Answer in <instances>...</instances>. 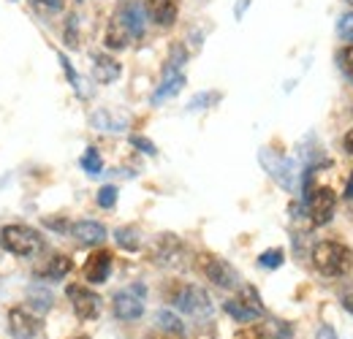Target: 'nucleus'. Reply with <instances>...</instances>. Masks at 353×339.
Returning <instances> with one entry per match:
<instances>
[{
    "label": "nucleus",
    "instance_id": "38",
    "mask_svg": "<svg viewBox=\"0 0 353 339\" xmlns=\"http://www.w3.org/2000/svg\"><path fill=\"white\" fill-rule=\"evenodd\" d=\"M77 339H88V337H77Z\"/></svg>",
    "mask_w": 353,
    "mask_h": 339
},
{
    "label": "nucleus",
    "instance_id": "31",
    "mask_svg": "<svg viewBox=\"0 0 353 339\" xmlns=\"http://www.w3.org/2000/svg\"><path fill=\"white\" fill-rule=\"evenodd\" d=\"M210 101H218V95H199V98H193L190 101V112H199V106H204V103H210Z\"/></svg>",
    "mask_w": 353,
    "mask_h": 339
},
{
    "label": "nucleus",
    "instance_id": "9",
    "mask_svg": "<svg viewBox=\"0 0 353 339\" xmlns=\"http://www.w3.org/2000/svg\"><path fill=\"white\" fill-rule=\"evenodd\" d=\"M334 207H337V196L332 187H318L312 196H310V217L315 225H326L334 214Z\"/></svg>",
    "mask_w": 353,
    "mask_h": 339
},
{
    "label": "nucleus",
    "instance_id": "6",
    "mask_svg": "<svg viewBox=\"0 0 353 339\" xmlns=\"http://www.w3.org/2000/svg\"><path fill=\"white\" fill-rule=\"evenodd\" d=\"M112 309L120 320H139L144 315V285H133V288L114 294Z\"/></svg>",
    "mask_w": 353,
    "mask_h": 339
},
{
    "label": "nucleus",
    "instance_id": "12",
    "mask_svg": "<svg viewBox=\"0 0 353 339\" xmlns=\"http://www.w3.org/2000/svg\"><path fill=\"white\" fill-rule=\"evenodd\" d=\"M71 236H74L79 245L92 247V245H101V242L106 239V228H103L101 223H95V220H79V223L71 225Z\"/></svg>",
    "mask_w": 353,
    "mask_h": 339
},
{
    "label": "nucleus",
    "instance_id": "27",
    "mask_svg": "<svg viewBox=\"0 0 353 339\" xmlns=\"http://www.w3.org/2000/svg\"><path fill=\"white\" fill-rule=\"evenodd\" d=\"M340 68H343V74L353 82V43H348V46L340 52Z\"/></svg>",
    "mask_w": 353,
    "mask_h": 339
},
{
    "label": "nucleus",
    "instance_id": "37",
    "mask_svg": "<svg viewBox=\"0 0 353 339\" xmlns=\"http://www.w3.org/2000/svg\"><path fill=\"white\" fill-rule=\"evenodd\" d=\"M345 3H348V6H353V0H345Z\"/></svg>",
    "mask_w": 353,
    "mask_h": 339
},
{
    "label": "nucleus",
    "instance_id": "3",
    "mask_svg": "<svg viewBox=\"0 0 353 339\" xmlns=\"http://www.w3.org/2000/svg\"><path fill=\"white\" fill-rule=\"evenodd\" d=\"M172 301H174L176 309H182V312H188L193 318H207L212 312V304H210L207 291L199 288V285H182V288H176Z\"/></svg>",
    "mask_w": 353,
    "mask_h": 339
},
{
    "label": "nucleus",
    "instance_id": "32",
    "mask_svg": "<svg viewBox=\"0 0 353 339\" xmlns=\"http://www.w3.org/2000/svg\"><path fill=\"white\" fill-rule=\"evenodd\" d=\"M315 339H337V334H334V329H332V326H321V329H318V334H315Z\"/></svg>",
    "mask_w": 353,
    "mask_h": 339
},
{
    "label": "nucleus",
    "instance_id": "22",
    "mask_svg": "<svg viewBox=\"0 0 353 339\" xmlns=\"http://www.w3.org/2000/svg\"><path fill=\"white\" fill-rule=\"evenodd\" d=\"M82 169L88 171L90 176H98V174L103 171V161H101V155H98V150H92V147H90L88 152L82 155Z\"/></svg>",
    "mask_w": 353,
    "mask_h": 339
},
{
    "label": "nucleus",
    "instance_id": "26",
    "mask_svg": "<svg viewBox=\"0 0 353 339\" xmlns=\"http://www.w3.org/2000/svg\"><path fill=\"white\" fill-rule=\"evenodd\" d=\"M337 36L348 43L353 41V11H348V14L340 17V22H337Z\"/></svg>",
    "mask_w": 353,
    "mask_h": 339
},
{
    "label": "nucleus",
    "instance_id": "29",
    "mask_svg": "<svg viewBox=\"0 0 353 339\" xmlns=\"http://www.w3.org/2000/svg\"><path fill=\"white\" fill-rule=\"evenodd\" d=\"M131 144L133 147H139V150H144L147 155H155V152H158V150H155V144H152V141H147V138H141V136H133Z\"/></svg>",
    "mask_w": 353,
    "mask_h": 339
},
{
    "label": "nucleus",
    "instance_id": "34",
    "mask_svg": "<svg viewBox=\"0 0 353 339\" xmlns=\"http://www.w3.org/2000/svg\"><path fill=\"white\" fill-rule=\"evenodd\" d=\"M345 147H348V152L353 155V130L348 133V136H345Z\"/></svg>",
    "mask_w": 353,
    "mask_h": 339
},
{
    "label": "nucleus",
    "instance_id": "23",
    "mask_svg": "<svg viewBox=\"0 0 353 339\" xmlns=\"http://www.w3.org/2000/svg\"><path fill=\"white\" fill-rule=\"evenodd\" d=\"M117 245L120 247H125V250H139V231L136 228H117Z\"/></svg>",
    "mask_w": 353,
    "mask_h": 339
},
{
    "label": "nucleus",
    "instance_id": "36",
    "mask_svg": "<svg viewBox=\"0 0 353 339\" xmlns=\"http://www.w3.org/2000/svg\"><path fill=\"white\" fill-rule=\"evenodd\" d=\"M147 339H169V334H150Z\"/></svg>",
    "mask_w": 353,
    "mask_h": 339
},
{
    "label": "nucleus",
    "instance_id": "33",
    "mask_svg": "<svg viewBox=\"0 0 353 339\" xmlns=\"http://www.w3.org/2000/svg\"><path fill=\"white\" fill-rule=\"evenodd\" d=\"M343 307L353 315V294H345V296H343Z\"/></svg>",
    "mask_w": 353,
    "mask_h": 339
},
{
    "label": "nucleus",
    "instance_id": "5",
    "mask_svg": "<svg viewBox=\"0 0 353 339\" xmlns=\"http://www.w3.org/2000/svg\"><path fill=\"white\" fill-rule=\"evenodd\" d=\"M261 166H264V169L272 174V179H277L285 190H294V187H296L299 174H296V163H294V161L280 158V155L272 152V150H261Z\"/></svg>",
    "mask_w": 353,
    "mask_h": 339
},
{
    "label": "nucleus",
    "instance_id": "2",
    "mask_svg": "<svg viewBox=\"0 0 353 339\" xmlns=\"http://www.w3.org/2000/svg\"><path fill=\"white\" fill-rule=\"evenodd\" d=\"M0 245L8 250V253L19 255V258H33L36 253H41L44 247V239L36 228L30 225H6L0 231Z\"/></svg>",
    "mask_w": 353,
    "mask_h": 339
},
{
    "label": "nucleus",
    "instance_id": "35",
    "mask_svg": "<svg viewBox=\"0 0 353 339\" xmlns=\"http://www.w3.org/2000/svg\"><path fill=\"white\" fill-rule=\"evenodd\" d=\"M345 198H353V174H351V182H348V187H345Z\"/></svg>",
    "mask_w": 353,
    "mask_h": 339
},
{
    "label": "nucleus",
    "instance_id": "20",
    "mask_svg": "<svg viewBox=\"0 0 353 339\" xmlns=\"http://www.w3.org/2000/svg\"><path fill=\"white\" fill-rule=\"evenodd\" d=\"M259 337L261 339H291L294 337V329L288 323H266L259 326Z\"/></svg>",
    "mask_w": 353,
    "mask_h": 339
},
{
    "label": "nucleus",
    "instance_id": "15",
    "mask_svg": "<svg viewBox=\"0 0 353 339\" xmlns=\"http://www.w3.org/2000/svg\"><path fill=\"white\" fill-rule=\"evenodd\" d=\"M147 14L155 25L172 28L176 22V3L174 0H147Z\"/></svg>",
    "mask_w": 353,
    "mask_h": 339
},
{
    "label": "nucleus",
    "instance_id": "28",
    "mask_svg": "<svg viewBox=\"0 0 353 339\" xmlns=\"http://www.w3.org/2000/svg\"><path fill=\"white\" fill-rule=\"evenodd\" d=\"M65 41L68 46H79V39H77V17H68V28H65Z\"/></svg>",
    "mask_w": 353,
    "mask_h": 339
},
{
    "label": "nucleus",
    "instance_id": "19",
    "mask_svg": "<svg viewBox=\"0 0 353 339\" xmlns=\"http://www.w3.org/2000/svg\"><path fill=\"white\" fill-rule=\"evenodd\" d=\"M182 87H185V76L182 74L174 76V79H163V85L158 87V92L152 95V103H163L166 98H174Z\"/></svg>",
    "mask_w": 353,
    "mask_h": 339
},
{
    "label": "nucleus",
    "instance_id": "13",
    "mask_svg": "<svg viewBox=\"0 0 353 339\" xmlns=\"http://www.w3.org/2000/svg\"><path fill=\"white\" fill-rule=\"evenodd\" d=\"M71 258L68 255H52V258H46L44 263H39L36 266V277L39 280H46V282H52V280H63L68 271H71Z\"/></svg>",
    "mask_w": 353,
    "mask_h": 339
},
{
    "label": "nucleus",
    "instance_id": "1",
    "mask_svg": "<svg viewBox=\"0 0 353 339\" xmlns=\"http://www.w3.org/2000/svg\"><path fill=\"white\" fill-rule=\"evenodd\" d=\"M312 266L326 277H340L353 266V253L340 242H321L312 250Z\"/></svg>",
    "mask_w": 353,
    "mask_h": 339
},
{
    "label": "nucleus",
    "instance_id": "17",
    "mask_svg": "<svg viewBox=\"0 0 353 339\" xmlns=\"http://www.w3.org/2000/svg\"><path fill=\"white\" fill-rule=\"evenodd\" d=\"M128 43H131L128 28L123 25L120 17H114V19L109 22V28H106V46H109V49H125Z\"/></svg>",
    "mask_w": 353,
    "mask_h": 339
},
{
    "label": "nucleus",
    "instance_id": "21",
    "mask_svg": "<svg viewBox=\"0 0 353 339\" xmlns=\"http://www.w3.org/2000/svg\"><path fill=\"white\" fill-rule=\"evenodd\" d=\"M28 304H30V309H33L36 315H44L46 309L52 307V294L44 291V288H33V291L28 294Z\"/></svg>",
    "mask_w": 353,
    "mask_h": 339
},
{
    "label": "nucleus",
    "instance_id": "25",
    "mask_svg": "<svg viewBox=\"0 0 353 339\" xmlns=\"http://www.w3.org/2000/svg\"><path fill=\"white\" fill-rule=\"evenodd\" d=\"M117 204V187L114 185H106V187H101L98 190V207H103V209H112Z\"/></svg>",
    "mask_w": 353,
    "mask_h": 339
},
{
    "label": "nucleus",
    "instance_id": "4",
    "mask_svg": "<svg viewBox=\"0 0 353 339\" xmlns=\"http://www.w3.org/2000/svg\"><path fill=\"white\" fill-rule=\"evenodd\" d=\"M223 309H225V312H228L234 320H239V323H253V320L264 318L261 298H259V294H256L253 288H245L239 298L225 301V304H223Z\"/></svg>",
    "mask_w": 353,
    "mask_h": 339
},
{
    "label": "nucleus",
    "instance_id": "10",
    "mask_svg": "<svg viewBox=\"0 0 353 339\" xmlns=\"http://www.w3.org/2000/svg\"><path fill=\"white\" fill-rule=\"evenodd\" d=\"M204 274H207L210 282H215L218 288H239V274H236V269H234L228 260H223V258H207Z\"/></svg>",
    "mask_w": 353,
    "mask_h": 339
},
{
    "label": "nucleus",
    "instance_id": "14",
    "mask_svg": "<svg viewBox=\"0 0 353 339\" xmlns=\"http://www.w3.org/2000/svg\"><path fill=\"white\" fill-rule=\"evenodd\" d=\"M123 19V25L128 28L131 39H141L144 36V22H147V11L141 8V3H125L123 11L117 14Z\"/></svg>",
    "mask_w": 353,
    "mask_h": 339
},
{
    "label": "nucleus",
    "instance_id": "24",
    "mask_svg": "<svg viewBox=\"0 0 353 339\" xmlns=\"http://www.w3.org/2000/svg\"><path fill=\"white\" fill-rule=\"evenodd\" d=\"M283 250H266V253L259 255V266H264V269H277V266H283Z\"/></svg>",
    "mask_w": 353,
    "mask_h": 339
},
{
    "label": "nucleus",
    "instance_id": "7",
    "mask_svg": "<svg viewBox=\"0 0 353 339\" xmlns=\"http://www.w3.org/2000/svg\"><path fill=\"white\" fill-rule=\"evenodd\" d=\"M65 296L68 301L74 304V312L82 318V320H92V318H98L101 315V296L95 294V291H90L85 285H68L65 288Z\"/></svg>",
    "mask_w": 353,
    "mask_h": 339
},
{
    "label": "nucleus",
    "instance_id": "18",
    "mask_svg": "<svg viewBox=\"0 0 353 339\" xmlns=\"http://www.w3.org/2000/svg\"><path fill=\"white\" fill-rule=\"evenodd\" d=\"M155 323H158L161 331H166V334H174V337H182V334H185L182 320L176 318L174 312H169V309H161V312L155 315Z\"/></svg>",
    "mask_w": 353,
    "mask_h": 339
},
{
    "label": "nucleus",
    "instance_id": "11",
    "mask_svg": "<svg viewBox=\"0 0 353 339\" xmlns=\"http://www.w3.org/2000/svg\"><path fill=\"white\" fill-rule=\"evenodd\" d=\"M109 271H112V253H106V250L92 253L88 258V263H85V280L92 282V285L106 282Z\"/></svg>",
    "mask_w": 353,
    "mask_h": 339
},
{
    "label": "nucleus",
    "instance_id": "8",
    "mask_svg": "<svg viewBox=\"0 0 353 339\" xmlns=\"http://www.w3.org/2000/svg\"><path fill=\"white\" fill-rule=\"evenodd\" d=\"M39 329H41L39 315L30 307H14L8 312V331L14 339H33L39 334Z\"/></svg>",
    "mask_w": 353,
    "mask_h": 339
},
{
    "label": "nucleus",
    "instance_id": "16",
    "mask_svg": "<svg viewBox=\"0 0 353 339\" xmlns=\"http://www.w3.org/2000/svg\"><path fill=\"white\" fill-rule=\"evenodd\" d=\"M120 63L117 60H112L109 54H95L92 57V76H95V82H101V85H112L114 79H120Z\"/></svg>",
    "mask_w": 353,
    "mask_h": 339
},
{
    "label": "nucleus",
    "instance_id": "30",
    "mask_svg": "<svg viewBox=\"0 0 353 339\" xmlns=\"http://www.w3.org/2000/svg\"><path fill=\"white\" fill-rule=\"evenodd\" d=\"M33 3H36L39 8H44V11H52V14H54V11H63V6H65L63 0H33Z\"/></svg>",
    "mask_w": 353,
    "mask_h": 339
}]
</instances>
